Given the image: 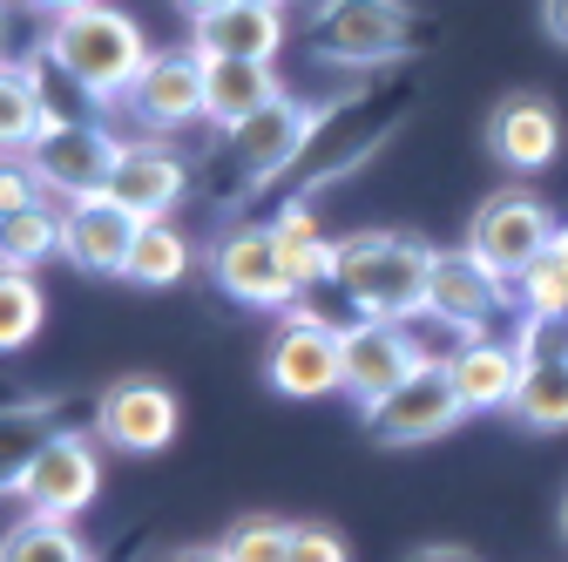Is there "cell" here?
Listing matches in <instances>:
<instances>
[{
	"label": "cell",
	"mask_w": 568,
	"mask_h": 562,
	"mask_svg": "<svg viewBox=\"0 0 568 562\" xmlns=\"http://www.w3.org/2000/svg\"><path fill=\"white\" fill-rule=\"evenodd\" d=\"M332 285L359 305V319H419L434 285V244L406 231H352L332 244Z\"/></svg>",
	"instance_id": "6da1fadb"
},
{
	"label": "cell",
	"mask_w": 568,
	"mask_h": 562,
	"mask_svg": "<svg viewBox=\"0 0 568 562\" xmlns=\"http://www.w3.org/2000/svg\"><path fill=\"white\" fill-rule=\"evenodd\" d=\"M41 54L61 68L68 82H75L95 109H109V102H122L129 89H135V76L150 68V34H142L122 8H82V14H68V21H54L48 34H41Z\"/></svg>",
	"instance_id": "7a4b0ae2"
},
{
	"label": "cell",
	"mask_w": 568,
	"mask_h": 562,
	"mask_svg": "<svg viewBox=\"0 0 568 562\" xmlns=\"http://www.w3.org/2000/svg\"><path fill=\"white\" fill-rule=\"evenodd\" d=\"M312 54L332 68H393L419 41V14L406 0H318L312 8Z\"/></svg>",
	"instance_id": "3957f363"
},
{
	"label": "cell",
	"mask_w": 568,
	"mask_h": 562,
	"mask_svg": "<svg viewBox=\"0 0 568 562\" xmlns=\"http://www.w3.org/2000/svg\"><path fill=\"white\" fill-rule=\"evenodd\" d=\"M264 387L284 400H325L345 393V325H325L318 312H284L264 353Z\"/></svg>",
	"instance_id": "277c9868"
},
{
	"label": "cell",
	"mask_w": 568,
	"mask_h": 562,
	"mask_svg": "<svg viewBox=\"0 0 568 562\" xmlns=\"http://www.w3.org/2000/svg\"><path fill=\"white\" fill-rule=\"evenodd\" d=\"M332 109H318V102H298L292 89H284L277 102H264L251 122H237L231 129V163L244 170V183L257 190V183H277L284 170H298L305 163V150L318 143V122H325Z\"/></svg>",
	"instance_id": "5b68a950"
},
{
	"label": "cell",
	"mask_w": 568,
	"mask_h": 562,
	"mask_svg": "<svg viewBox=\"0 0 568 562\" xmlns=\"http://www.w3.org/2000/svg\"><path fill=\"white\" fill-rule=\"evenodd\" d=\"M555 218H548V203L535 197V190H494L480 210H474V224H467V251L494 271V278H515L555 244Z\"/></svg>",
	"instance_id": "8992f818"
},
{
	"label": "cell",
	"mask_w": 568,
	"mask_h": 562,
	"mask_svg": "<svg viewBox=\"0 0 568 562\" xmlns=\"http://www.w3.org/2000/svg\"><path fill=\"white\" fill-rule=\"evenodd\" d=\"M210 278L237 299V305H257V312H298V278H292V264H284V251H277V231L271 224H237V231H224L217 244H210Z\"/></svg>",
	"instance_id": "52a82bcc"
},
{
	"label": "cell",
	"mask_w": 568,
	"mask_h": 562,
	"mask_svg": "<svg viewBox=\"0 0 568 562\" xmlns=\"http://www.w3.org/2000/svg\"><path fill=\"white\" fill-rule=\"evenodd\" d=\"M115 157H122L115 136H109L102 122L75 116V122H48V129L34 136L28 170L41 177V190H48L54 203H75V197H102V183H109Z\"/></svg>",
	"instance_id": "ba28073f"
},
{
	"label": "cell",
	"mask_w": 568,
	"mask_h": 562,
	"mask_svg": "<svg viewBox=\"0 0 568 562\" xmlns=\"http://www.w3.org/2000/svg\"><path fill=\"white\" fill-rule=\"evenodd\" d=\"M460 420H467V407L454 393V373L447 367H419L406 387H393L379 407H366V434L379 448H426V441L454 434Z\"/></svg>",
	"instance_id": "9c48e42d"
},
{
	"label": "cell",
	"mask_w": 568,
	"mask_h": 562,
	"mask_svg": "<svg viewBox=\"0 0 568 562\" xmlns=\"http://www.w3.org/2000/svg\"><path fill=\"white\" fill-rule=\"evenodd\" d=\"M176 428H183L176 393L150 373H129L95 393V441L115 454H163L176 441Z\"/></svg>",
	"instance_id": "30bf717a"
},
{
	"label": "cell",
	"mask_w": 568,
	"mask_h": 562,
	"mask_svg": "<svg viewBox=\"0 0 568 562\" xmlns=\"http://www.w3.org/2000/svg\"><path fill=\"white\" fill-rule=\"evenodd\" d=\"M102 495V454H95V441L89 434H54L48 441V454L28 468V481H21V509L28 515H54V522H75L89 502Z\"/></svg>",
	"instance_id": "8fae6325"
},
{
	"label": "cell",
	"mask_w": 568,
	"mask_h": 562,
	"mask_svg": "<svg viewBox=\"0 0 568 562\" xmlns=\"http://www.w3.org/2000/svg\"><path fill=\"white\" fill-rule=\"evenodd\" d=\"M122 109L156 136H176V129L203 122V54H196V41L190 48H156L150 68L135 76V89L122 96Z\"/></svg>",
	"instance_id": "7c38bea8"
},
{
	"label": "cell",
	"mask_w": 568,
	"mask_h": 562,
	"mask_svg": "<svg viewBox=\"0 0 568 562\" xmlns=\"http://www.w3.org/2000/svg\"><path fill=\"white\" fill-rule=\"evenodd\" d=\"M135 218L115 203V197H75L61 210V258L89 271V278H122L129 251H135Z\"/></svg>",
	"instance_id": "4fadbf2b"
},
{
	"label": "cell",
	"mask_w": 568,
	"mask_h": 562,
	"mask_svg": "<svg viewBox=\"0 0 568 562\" xmlns=\"http://www.w3.org/2000/svg\"><path fill=\"white\" fill-rule=\"evenodd\" d=\"M419 373V353H413V339L406 325L393 319H359V325H345V393L359 400V407H379L393 387H406Z\"/></svg>",
	"instance_id": "5bb4252c"
},
{
	"label": "cell",
	"mask_w": 568,
	"mask_h": 562,
	"mask_svg": "<svg viewBox=\"0 0 568 562\" xmlns=\"http://www.w3.org/2000/svg\"><path fill=\"white\" fill-rule=\"evenodd\" d=\"M102 197H115L135 224H163L170 210L190 197V170H183V157H170V150H156V143H122V157H115Z\"/></svg>",
	"instance_id": "9a60e30c"
},
{
	"label": "cell",
	"mask_w": 568,
	"mask_h": 562,
	"mask_svg": "<svg viewBox=\"0 0 568 562\" xmlns=\"http://www.w3.org/2000/svg\"><path fill=\"white\" fill-rule=\"evenodd\" d=\"M426 312H440L467 332H487L508 312V278H494L467 244L460 251H434V285H426Z\"/></svg>",
	"instance_id": "2e32d148"
},
{
	"label": "cell",
	"mask_w": 568,
	"mask_h": 562,
	"mask_svg": "<svg viewBox=\"0 0 568 562\" xmlns=\"http://www.w3.org/2000/svg\"><path fill=\"white\" fill-rule=\"evenodd\" d=\"M487 150L501 157L508 170H521V177L548 170L555 150H561V116H555V102L535 96V89L501 96V102H494V116H487Z\"/></svg>",
	"instance_id": "e0dca14e"
},
{
	"label": "cell",
	"mask_w": 568,
	"mask_h": 562,
	"mask_svg": "<svg viewBox=\"0 0 568 562\" xmlns=\"http://www.w3.org/2000/svg\"><path fill=\"white\" fill-rule=\"evenodd\" d=\"M284 82H277V68L271 61H231V54H203V122L210 129H237L251 122L264 102H277Z\"/></svg>",
	"instance_id": "ac0fdd59"
},
{
	"label": "cell",
	"mask_w": 568,
	"mask_h": 562,
	"mask_svg": "<svg viewBox=\"0 0 568 562\" xmlns=\"http://www.w3.org/2000/svg\"><path fill=\"white\" fill-rule=\"evenodd\" d=\"M447 373H454V393H460L467 413H508L528 367H521V353H515V339H487V332H480Z\"/></svg>",
	"instance_id": "d6986e66"
},
{
	"label": "cell",
	"mask_w": 568,
	"mask_h": 562,
	"mask_svg": "<svg viewBox=\"0 0 568 562\" xmlns=\"http://www.w3.org/2000/svg\"><path fill=\"white\" fill-rule=\"evenodd\" d=\"M277 48H284V8H277V0H231L217 21L196 28V54L277 61Z\"/></svg>",
	"instance_id": "ffe728a7"
},
{
	"label": "cell",
	"mask_w": 568,
	"mask_h": 562,
	"mask_svg": "<svg viewBox=\"0 0 568 562\" xmlns=\"http://www.w3.org/2000/svg\"><path fill=\"white\" fill-rule=\"evenodd\" d=\"M54 434H68L61 428V400H8L0 407V502L21 495L28 468L48 454Z\"/></svg>",
	"instance_id": "44dd1931"
},
{
	"label": "cell",
	"mask_w": 568,
	"mask_h": 562,
	"mask_svg": "<svg viewBox=\"0 0 568 562\" xmlns=\"http://www.w3.org/2000/svg\"><path fill=\"white\" fill-rule=\"evenodd\" d=\"M271 231H277V251H284V264H292L298 292L325 285V278H332V238L318 231L312 203H305V197H292V203H284L277 218H271Z\"/></svg>",
	"instance_id": "7402d4cb"
},
{
	"label": "cell",
	"mask_w": 568,
	"mask_h": 562,
	"mask_svg": "<svg viewBox=\"0 0 568 562\" xmlns=\"http://www.w3.org/2000/svg\"><path fill=\"white\" fill-rule=\"evenodd\" d=\"M41 129H48V109H41L34 76L14 61H0V157H28Z\"/></svg>",
	"instance_id": "603a6c76"
},
{
	"label": "cell",
	"mask_w": 568,
	"mask_h": 562,
	"mask_svg": "<svg viewBox=\"0 0 568 562\" xmlns=\"http://www.w3.org/2000/svg\"><path fill=\"white\" fill-rule=\"evenodd\" d=\"M61 210L68 203H34L21 210V218L0 224V264H14V271H41L48 258H61Z\"/></svg>",
	"instance_id": "cb8c5ba5"
},
{
	"label": "cell",
	"mask_w": 568,
	"mask_h": 562,
	"mask_svg": "<svg viewBox=\"0 0 568 562\" xmlns=\"http://www.w3.org/2000/svg\"><path fill=\"white\" fill-rule=\"evenodd\" d=\"M0 562H95V549L54 515H21L0 535Z\"/></svg>",
	"instance_id": "d4e9b609"
},
{
	"label": "cell",
	"mask_w": 568,
	"mask_h": 562,
	"mask_svg": "<svg viewBox=\"0 0 568 562\" xmlns=\"http://www.w3.org/2000/svg\"><path fill=\"white\" fill-rule=\"evenodd\" d=\"M183 271H190V244H183V231H176L170 218L135 231V251H129V264H122V278H129V285H150V292H163V285H176Z\"/></svg>",
	"instance_id": "484cf974"
},
{
	"label": "cell",
	"mask_w": 568,
	"mask_h": 562,
	"mask_svg": "<svg viewBox=\"0 0 568 562\" xmlns=\"http://www.w3.org/2000/svg\"><path fill=\"white\" fill-rule=\"evenodd\" d=\"M508 413L521 420L528 434H561L568 428V367H528Z\"/></svg>",
	"instance_id": "4316f807"
},
{
	"label": "cell",
	"mask_w": 568,
	"mask_h": 562,
	"mask_svg": "<svg viewBox=\"0 0 568 562\" xmlns=\"http://www.w3.org/2000/svg\"><path fill=\"white\" fill-rule=\"evenodd\" d=\"M41 319H48V299L34 285V271L0 264V353H21V345L41 332Z\"/></svg>",
	"instance_id": "83f0119b"
},
{
	"label": "cell",
	"mask_w": 568,
	"mask_h": 562,
	"mask_svg": "<svg viewBox=\"0 0 568 562\" xmlns=\"http://www.w3.org/2000/svg\"><path fill=\"white\" fill-rule=\"evenodd\" d=\"M515 292H521V305L528 312H568V224L555 231V244L515 278Z\"/></svg>",
	"instance_id": "f1b7e54d"
},
{
	"label": "cell",
	"mask_w": 568,
	"mask_h": 562,
	"mask_svg": "<svg viewBox=\"0 0 568 562\" xmlns=\"http://www.w3.org/2000/svg\"><path fill=\"white\" fill-rule=\"evenodd\" d=\"M224 562H292V522H271V515H244L224 529Z\"/></svg>",
	"instance_id": "f546056e"
},
{
	"label": "cell",
	"mask_w": 568,
	"mask_h": 562,
	"mask_svg": "<svg viewBox=\"0 0 568 562\" xmlns=\"http://www.w3.org/2000/svg\"><path fill=\"white\" fill-rule=\"evenodd\" d=\"M521 367H568V312H528L515 332Z\"/></svg>",
	"instance_id": "4dcf8cb0"
},
{
	"label": "cell",
	"mask_w": 568,
	"mask_h": 562,
	"mask_svg": "<svg viewBox=\"0 0 568 562\" xmlns=\"http://www.w3.org/2000/svg\"><path fill=\"white\" fill-rule=\"evenodd\" d=\"M34 203H48V190L28 170V157H0V224L21 218V210H34Z\"/></svg>",
	"instance_id": "1f68e13d"
},
{
	"label": "cell",
	"mask_w": 568,
	"mask_h": 562,
	"mask_svg": "<svg viewBox=\"0 0 568 562\" xmlns=\"http://www.w3.org/2000/svg\"><path fill=\"white\" fill-rule=\"evenodd\" d=\"M292 562H352L325 522H292Z\"/></svg>",
	"instance_id": "d6a6232c"
},
{
	"label": "cell",
	"mask_w": 568,
	"mask_h": 562,
	"mask_svg": "<svg viewBox=\"0 0 568 562\" xmlns=\"http://www.w3.org/2000/svg\"><path fill=\"white\" fill-rule=\"evenodd\" d=\"M21 8H34V14L54 28V21H68V14H82V8H102V0H21Z\"/></svg>",
	"instance_id": "836d02e7"
},
{
	"label": "cell",
	"mask_w": 568,
	"mask_h": 562,
	"mask_svg": "<svg viewBox=\"0 0 568 562\" xmlns=\"http://www.w3.org/2000/svg\"><path fill=\"white\" fill-rule=\"evenodd\" d=\"M541 28L555 48H568V0H541Z\"/></svg>",
	"instance_id": "e575fe53"
},
{
	"label": "cell",
	"mask_w": 568,
	"mask_h": 562,
	"mask_svg": "<svg viewBox=\"0 0 568 562\" xmlns=\"http://www.w3.org/2000/svg\"><path fill=\"white\" fill-rule=\"evenodd\" d=\"M406 562H480V555H467V549H454V542H426V549H413Z\"/></svg>",
	"instance_id": "d590c367"
},
{
	"label": "cell",
	"mask_w": 568,
	"mask_h": 562,
	"mask_svg": "<svg viewBox=\"0 0 568 562\" xmlns=\"http://www.w3.org/2000/svg\"><path fill=\"white\" fill-rule=\"evenodd\" d=\"M176 8H183V14H190L196 28H203V21H217V14L231 8V0H176Z\"/></svg>",
	"instance_id": "8d00e7d4"
},
{
	"label": "cell",
	"mask_w": 568,
	"mask_h": 562,
	"mask_svg": "<svg viewBox=\"0 0 568 562\" xmlns=\"http://www.w3.org/2000/svg\"><path fill=\"white\" fill-rule=\"evenodd\" d=\"M176 562H224V549H190V555H176Z\"/></svg>",
	"instance_id": "74e56055"
},
{
	"label": "cell",
	"mask_w": 568,
	"mask_h": 562,
	"mask_svg": "<svg viewBox=\"0 0 568 562\" xmlns=\"http://www.w3.org/2000/svg\"><path fill=\"white\" fill-rule=\"evenodd\" d=\"M0 41H8V0H0Z\"/></svg>",
	"instance_id": "f35d334b"
},
{
	"label": "cell",
	"mask_w": 568,
	"mask_h": 562,
	"mask_svg": "<svg viewBox=\"0 0 568 562\" xmlns=\"http://www.w3.org/2000/svg\"><path fill=\"white\" fill-rule=\"evenodd\" d=\"M561 535H568V495H561Z\"/></svg>",
	"instance_id": "ab89813d"
},
{
	"label": "cell",
	"mask_w": 568,
	"mask_h": 562,
	"mask_svg": "<svg viewBox=\"0 0 568 562\" xmlns=\"http://www.w3.org/2000/svg\"><path fill=\"white\" fill-rule=\"evenodd\" d=\"M0 61H8V54H0Z\"/></svg>",
	"instance_id": "60d3db41"
},
{
	"label": "cell",
	"mask_w": 568,
	"mask_h": 562,
	"mask_svg": "<svg viewBox=\"0 0 568 562\" xmlns=\"http://www.w3.org/2000/svg\"><path fill=\"white\" fill-rule=\"evenodd\" d=\"M277 8H284V0H277Z\"/></svg>",
	"instance_id": "b9f144b4"
}]
</instances>
